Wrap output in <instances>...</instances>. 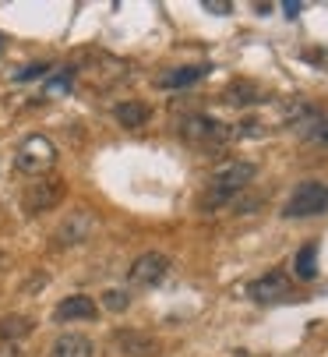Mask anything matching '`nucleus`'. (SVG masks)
<instances>
[{"label":"nucleus","mask_w":328,"mask_h":357,"mask_svg":"<svg viewBox=\"0 0 328 357\" xmlns=\"http://www.w3.org/2000/svg\"><path fill=\"white\" fill-rule=\"evenodd\" d=\"M254 174H258V167L247 163V160H230L223 167H215L212 181H208V195L201 198V206L205 209H219V206H226V202H233L254 181Z\"/></svg>","instance_id":"f257e3e1"},{"label":"nucleus","mask_w":328,"mask_h":357,"mask_svg":"<svg viewBox=\"0 0 328 357\" xmlns=\"http://www.w3.org/2000/svg\"><path fill=\"white\" fill-rule=\"evenodd\" d=\"M321 213H328V184H321V181L297 184V191L283 206L286 220H311V216H321Z\"/></svg>","instance_id":"f03ea898"},{"label":"nucleus","mask_w":328,"mask_h":357,"mask_svg":"<svg viewBox=\"0 0 328 357\" xmlns=\"http://www.w3.org/2000/svg\"><path fill=\"white\" fill-rule=\"evenodd\" d=\"M180 131H184V138H191V142H198V145H219V142L230 138V128H226L223 121L208 117V114H191V117H184Z\"/></svg>","instance_id":"7ed1b4c3"},{"label":"nucleus","mask_w":328,"mask_h":357,"mask_svg":"<svg viewBox=\"0 0 328 357\" xmlns=\"http://www.w3.org/2000/svg\"><path fill=\"white\" fill-rule=\"evenodd\" d=\"M166 273H170V259H166V255L145 251V255H138V259L131 262L127 280L134 287H155V283H162V276H166Z\"/></svg>","instance_id":"20e7f679"},{"label":"nucleus","mask_w":328,"mask_h":357,"mask_svg":"<svg viewBox=\"0 0 328 357\" xmlns=\"http://www.w3.org/2000/svg\"><path fill=\"white\" fill-rule=\"evenodd\" d=\"M114 347L120 357H155L162 350V343L141 329H117L114 333Z\"/></svg>","instance_id":"39448f33"},{"label":"nucleus","mask_w":328,"mask_h":357,"mask_svg":"<svg viewBox=\"0 0 328 357\" xmlns=\"http://www.w3.org/2000/svg\"><path fill=\"white\" fill-rule=\"evenodd\" d=\"M286 294H290V280H286V273H279V269L258 276V280L247 287V297L258 301V304H276V301L286 297Z\"/></svg>","instance_id":"423d86ee"},{"label":"nucleus","mask_w":328,"mask_h":357,"mask_svg":"<svg viewBox=\"0 0 328 357\" xmlns=\"http://www.w3.org/2000/svg\"><path fill=\"white\" fill-rule=\"evenodd\" d=\"M88 230H92V213L88 209H78V213H68L64 216V223L57 227V241L61 248H71V244H81L85 237H88Z\"/></svg>","instance_id":"0eeeda50"},{"label":"nucleus","mask_w":328,"mask_h":357,"mask_svg":"<svg viewBox=\"0 0 328 357\" xmlns=\"http://www.w3.org/2000/svg\"><path fill=\"white\" fill-rule=\"evenodd\" d=\"M95 301L92 297H85V294H71V297H64L61 304H57V322H92L95 319Z\"/></svg>","instance_id":"6e6552de"},{"label":"nucleus","mask_w":328,"mask_h":357,"mask_svg":"<svg viewBox=\"0 0 328 357\" xmlns=\"http://www.w3.org/2000/svg\"><path fill=\"white\" fill-rule=\"evenodd\" d=\"M61 195H64V184L53 181V184H36V188H29L22 202H25L29 213H46V209H53V206L61 202Z\"/></svg>","instance_id":"1a4fd4ad"},{"label":"nucleus","mask_w":328,"mask_h":357,"mask_svg":"<svg viewBox=\"0 0 328 357\" xmlns=\"http://www.w3.org/2000/svg\"><path fill=\"white\" fill-rule=\"evenodd\" d=\"M49 357H95V347H92V340L81 336V333H64V336L53 340Z\"/></svg>","instance_id":"9d476101"},{"label":"nucleus","mask_w":328,"mask_h":357,"mask_svg":"<svg viewBox=\"0 0 328 357\" xmlns=\"http://www.w3.org/2000/svg\"><path fill=\"white\" fill-rule=\"evenodd\" d=\"M258 99H261V89L254 82H247V78H237V82H230L223 89V103L226 107H251V103H258Z\"/></svg>","instance_id":"9b49d317"},{"label":"nucleus","mask_w":328,"mask_h":357,"mask_svg":"<svg viewBox=\"0 0 328 357\" xmlns=\"http://www.w3.org/2000/svg\"><path fill=\"white\" fill-rule=\"evenodd\" d=\"M114 117L124 124V128H141L152 121V107L141 103V99H124V103L114 107Z\"/></svg>","instance_id":"f8f14e48"},{"label":"nucleus","mask_w":328,"mask_h":357,"mask_svg":"<svg viewBox=\"0 0 328 357\" xmlns=\"http://www.w3.org/2000/svg\"><path fill=\"white\" fill-rule=\"evenodd\" d=\"M32 329H36V322L29 315H4L0 319V340L4 343H22Z\"/></svg>","instance_id":"ddd939ff"},{"label":"nucleus","mask_w":328,"mask_h":357,"mask_svg":"<svg viewBox=\"0 0 328 357\" xmlns=\"http://www.w3.org/2000/svg\"><path fill=\"white\" fill-rule=\"evenodd\" d=\"M205 78V68H194V64H187V68H177V71H166L155 85L159 89H187V85H194V82H201Z\"/></svg>","instance_id":"4468645a"},{"label":"nucleus","mask_w":328,"mask_h":357,"mask_svg":"<svg viewBox=\"0 0 328 357\" xmlns=\"http://www.w3.org/2000/svg\"><path fill=\"white\" fill-rule=\"evenodd\" d=\"M297 276L307 283V280H314L318 276V244H304L300 251H297Z\"/></svg>","instance_id":"2eb2a0df"},{"label":"nucleus","mask_w":328,"mask_h":357,"mask_svg":"<svg viewBox=\"0 0 328 357\" xmlns=\"http://www.w3.org/2000/svg\"><path fill=\"white\" fill-rule=\"evenodd\" d=\"M300 135H304V142L328 149V117H311L307 124H300Z\"/></svg>","instance_id":"dca6fc26"},{"label":"nucleus","mask_w":328,"mask_h":357,"mask_svg":"<svg viewBox=\"0 0 328 357\" xmlns=\"http://www.w3.org/2000/svg\"><path fill=\"white\" fill-rule=\"evenodd\" d=\"M127 304H131V297L124 290H106L102 294V308L106 312H127Z\"/></svg>","instance_id":"f3484780"},{"label":"nucleus","mask_w":328,"mask_h":357,"mask_svg":"<svg viewBox=\"0 0 328 357\" xmlns=\"http://www.w3.org/2000/svg\"><path fill=\"white\" fill-rule=\"evenodd\" d=\"M49 68L46 64H29V68H22V71H15V82H36L39 75H46Z\"/></svg>","instance_id":"a211bd4d"},{"label":"nucleus","mask_w":328,"mask_h":357,"mask_svg":"<svg viewBox=\"0 0 328 357\" xmlns=\"http://www.w3.org/2000/svg\"><path fill=\"white\" fill-rule=\"evenodd\" d=\"M22 343H0V357H22Z\"/></svg>","instance_id":"6ab92c4d"},{"label":"nucleus","mask_w":328,"mask_h":357,"mask_svg":"<svg viewBox=\"0 0 328 357\" xmlns=\"http://www.w3.org/2000/svg\"><path fill=\"white\" fill-rule=\"evenodd\" d=\"M205 11H208V15H230L233 8H230V4H219V0H208Z\"/></svg>","instance_id":"aec40b11"},{"label":"nucleus","mask_w":328,"mask_h":357,"mask_svg":"<svg viewBox=\"0 0 328 357\" xmlns=\"http://www.w3.org/2000/svg\"><path fill=\"white\" fill-rule=\"evenodd\" d=\"M300 11H304V4H297V0H293V4H283V15L286 18H297Z\"/></svg>","instance_id":"412c9836"},{"label":"nucleus","mask_w":328,"mask_h":357,"mask_svg":"<svg viewBox=\"0 0 328 357\" xmlns=\"http://www.w3.org/2000/svg\"><path fill=\"white\" fill-rule=\"evenodd\" d=\"M0 43H4V39H0Z\"/></svg>","instance_id":"4be33fe9"}]
</instances>
